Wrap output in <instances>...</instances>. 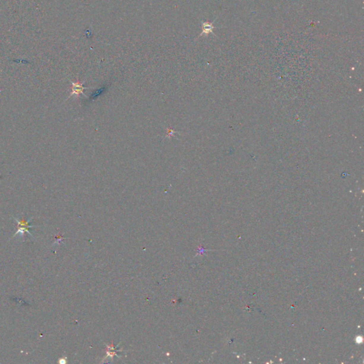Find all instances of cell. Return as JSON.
<instances>
[{
	"instance_id": "6da1fadb",
	"label": "cell",
	"mask_w": 364,
	"mask_h": 364,
	"mask_svg": "<svg viewBox=\"0 0 364 364\" xmlns=\"http://www.w3.org/2000/svg\"><path fill=\"white\" fill-rule=\"evenodd\" d=\"M71 84H72V92L71 93V95H69L68 98H71V97L72 96L78 97L80 94H83L84 96H86V95H85L83 93V91L86 89H88V88H89L84 87L83 83H79V82H77V83L71 82Z\"/></svg>"
},
{
	"instance_id": "7a4b0ae2",
	"label": "cell",
	"mask_w": 364,
	"mask_h": 364,
	"mask_svg": "<svg viewBox=\"0 0 364 364\" xmlns=\"http://www.w3.org/2000/svg\"><path fill=\"white\" fill-rule=\"evenodd\" d=\"M203 25V31L202 33H201V35H203V34H208L209 33H211L212 32V29H213V27L211 24H209V23L207 22H203L202 23Z\"/></svg>"
},
{
	"instance_id": "3957f363",
	"label": "cell",
	"mask_w": 364,
	"mask_h": 364,
	"mask_svg": "<svg viewBox=\"0 0 364 364\" xmlns=\"http://www.w3.org/2000/svg\"><path fill=\"white\" fill-rule=\"evenodd\" d=\"M105 90V87H103V88H98V89H97L96 91L93 92V94H91V96L92 100H94V99L97 98L98 96H100V95L102 94V93H104Z\"/></svg>"
}]
</instances>
